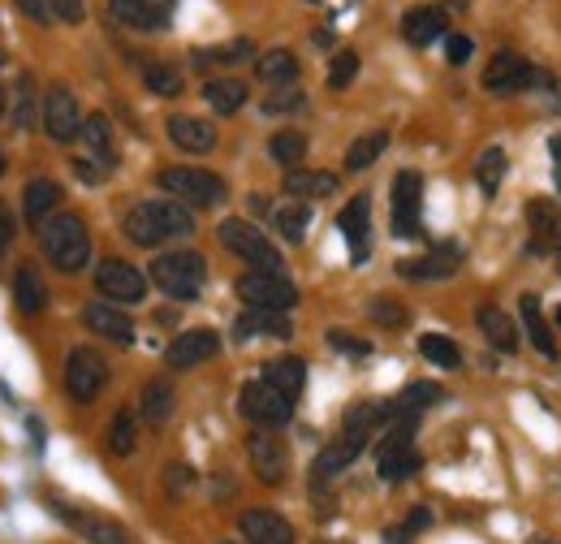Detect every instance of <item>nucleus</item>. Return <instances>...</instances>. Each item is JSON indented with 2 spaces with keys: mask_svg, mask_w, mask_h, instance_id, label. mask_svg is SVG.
<instances>
[{
  "mask_svg": "<svg viewBox=\"0 0 561 544\" xmlns=\"http://www.w3.org/2000/svg\"><path fill=\"white\" fill-rule=\"evenodd\" d=\"M122 229H126V238L135 247H160V242L191 238L195 234V216H191V207L178 204V200H139L126 212Z\"/></svg>",
  "mask_w": 561,
  "mask_h": 544,
  "instance_id": "1",
  "label": "nucleus"
},
{
  "mask_svg": "<svg viewBox=\"0 0 561 544\" xmlns=\"http://www.w3.org/2000/svg\"><path fill=\"white\" fill-rule=\"evenodd\" d=\"M39 247L61 272H82L91 264V234L78 212H57L39 225Z\"/></svg>",
  "mask_w": 561,
  "mask_h": 544,
  "instance_id": "2",
  "label": "nucleus"
},
{
  "mask_svg": "<svg viewBox=\"0 0 561 544\" xmlns=\"http://www.w3.org/2000/svg\"><path fill=\"white\" fill-rule=\"evenodd\" d=\"M151 281H156L169 298L195 303V298L204 294V285H208V260H204L199 251H191V247L164 251V256L151 260Z\"/></svg>",
  "mask_w": 561,
  "mask_h": 544,
  "instance_id": "3",
  "label": "nucleus"
},
{
  "mask_svg": "<svg viewBox=\"0 0 561 544\" xmlns=\"http://www.w3.org/2000/svg\"><path fill=\"white\" fill-rule=\"evenodd\" d=\"M160 191L169 200L186 207H220L229 200V186L225 178H216L211 169H191V165H173V169H160Z\"/></svg>",
  "mask_w": 561,
  "mask_h": 544,
  "instance_id": "4",
  "label": "nucleus"
},
{
  "mask_svg": "<svg viewBox=\"0 0 561 544\" xmlns=\"http://www.w3.org/2000/svg\"><path fill=\"white\" fill-rule=\"evenodd\" d=\"M233 290H238V298H242L247 307H255V311H280V316H289V311L298 307V285L285 276V269L242 272V276L233 281Z\"/></svg>",
  "mask_w": 561,
  "mask_h": 544,
  "instance_id": "5",
  "label": "nucleus"
},
{
  "mask_svg": "<svg viewBox=\"0 0 561 544\" xmlns=\"http://www.w3.org/2000/svg\"><path fill=\"white\" fill-rule=\"evenodd\" d=\"M415 423L420 415H398V423L385 432L376 450V472L385 484H402L420 472V450H415Z\"/></svg>",
  "mask_w": 561,
  "mask_h": 544,
  "instance_id": "6",
  "label": "nucleus"
},
{
  "mask_svg": "<svg viewBox=\"0 0 561 544\" xmlns=\"http://www.w3.org/2000/svg\"><path fill=\"white\" fill-rule=\"evenodd\" d=\"M108 376L113 372H108V359L100 350L73 345L70 354H66V394H70V403H78V407L95 403L108 389Z\"/></svg>",
  "mask_w": 561,
  "mask_h": 544,
  "instance_id": "7",
  "label": "nucleus"
},
{
  "mask_svg": "<svg viewBox=\"0 0 561 544\" xmlns=\"http://www.w3.org/2000/svg\"><path fill=\"white\" fill-rule=\"evenodd\" d=\"M216 238H220V247L229 251V256H238V260H247L251 269H285L280 264V251L251 225V220H238V216H229V220H220V229H216Z\"/></svg>",
  "mask_w": 561,
  "mask_h": 544,
  "instance_id": "8",
  "label": "nucleus"
},
{
  "mask_svg": "<svg viewBox=\"0 0 561 544\" xmlns=\"http://www.w3.org/2000/svg\"><path fill=\"white\" fill-rule=\"evenodd\" d=\"M238 410H242L247 423L268 428V432H277V428H285L294 419V403L285 394H277L268 381H247L242 394H238Z\"/></svg>",
  "mask_w": 561,
  "mask_h": 544,
  "instance_id": "9",
  "label": "nucleus"
},
{
  "mask_svg": "<svg viewBox=\"0 0 561 544\" xmlns=\"http://www.w3.org/2000/svg\"><path fill=\"white\" fill-rule=\"evenodd\" d=\"M39 117H44V131L53 143H61V147H70L73 138H82V109H78V100H73L70 87H48V95L39 100Z\"/></svg>",
  "mask_w": 561,
  "mask_h": 544,
  "instance_id": "10",
  "label": "nucleus"
},
{
  "mask_svg": "<svg viewBox=\"0 0 561 544\" xmlns=\"http://www.w3.org/2000/svg\"><path fill=\"white\" fill-rule=\"evenodd\" d=\"M247 458H251L255 479L268 484V488H280L289 479V450H285V441H280L277 432H268V428H255L247 437Z\"/></svg>",
  "mask_w": 561,
  "mask_h": 544,
  "instance_id": "11",
  "label": "nucleus"
},
{
  "mask_svg": "<svg viewBox=\"0 0 561 544\" xmlns=\"http://www.w3.org/2000/svg\"><path fill=\"white\" fill-rule=\"evenodd\" d=\"M393 212H389V220H393V234L398 238H420L423 225H420V212H423V178L415 169H402L398 178H393Z\"/></svg>",
  "mask_w": 561,
  "mask_h": 544,
  "instance_id": "12",
  "label": "nucleus"
},
{
  "mask_svg": "<svg viewBox=\"0 0 561 544\" xmlns=\"http://www.w3.org/2000/svg\"><path fill=\"white\" fill-rule=\"evenodd\" d=\"M95 290L108 303H142L147 294V272L135 269L130 260H100L95 269Z\"/></svg>",
  "mask_w": 561,
  "mask_h": 544,
  "instance_id": "13",
  "label": "nucleus"
},
{
  "mask_svg": "<svg viewBox=\"0 0 561 544\" xmlns=\"http://www.w3.org/2000/svg\"><path fill=\"white\" fill-rule=\"evenodd\" d=\"M536 78H540V73H536V66H531L527 57L501 48L489 66H484V91H492V95H518V91H527Z\"/></svg>",
  "mask_w": 561,
  "mask_h": 544,
  "instance_id": "14",
  "label": "nucleus"
},
{
  "mask_svg": "<svg viewBox=\"0 0 561 544\" xmlns=\"http://www.w3.org/2000/svg\"><path fill=\"white\" fill-rule=\"evenodd\" d=\"M238 536H242V544H298L294 523L277 510H268V506L242 510L238 514Z\"/></svg>",
  "mask_w": 561,
  "mask_h": 544,
  "instance_id": "15",
  "label": "nucleus"
},
{
  "mask_svg": "<svg viewBox=\"0 0 561 544\" xmlns=\"http://www.w3.org/2000/svg\"><path fill=\"white\" fill-rule=\"evenodd\" d=\"M57 519L78 532L87 544H135V536L122 528V523H113V519H104V514H95V510H78V506H61L57 501Z\"/></svg>",
  "mask_w": 561,
  "mask_h": 544,
  "instance_id": "16",
  "label": "nucleus"
},
{
  "mask_svg": "<svg viewBox=\"0 0 561 544\" xmlns=\"http://www.w3.org/2000/svg\"><path fill=\"white\" fill-rule=\"evenodd\" d=\"M216 354H220V333L216 329H186V333H178L164 345V363L173 372H191V367L208 363Z\"/></svg>",
  "mask_w": 561,
  "mask_h": 544,
  "instance_id": "17",
  "label": "nucleus"
},
{
  "mask_svg": "<svg viewBox=\"0 0 561 544\" xmlns=\"http://www.w3.org/2000/svg\"><path fill=\"white\" fill-rule=\"evenodd\" d=\"M367 441H371L367 432H346V428H342V437L316 454V463H311V479H316V484H324V479L342 476L346 467L358 463V454L367 450Z\"/></svg>",
  "mask_w": 561,
  "mask_h": 544,
  "instance_id": "18",
  "label": "nucleus"
},
{
  "mask_svg": "<svg viewBox=\"0 0 561 544\" xmlns=\"http://www.w3.org/2000/svg\"><path fill=\"white\" fill-rule=\"evenodd\" d=\"M82 325L95 338L113 341V345H135V320L122 307H113V303H87L82 307Z\"/></svg>",
  "mask_w": 561,
  "mask_h": 544,
  "instance_id": "19",
  "label": "nucleus"
},
{
  "mask_svg": "<svg viewBox=\"0 0 561 544\" xmlns=\"http://www.w3.org/2000/svg\"><path fill=\"white\" fill-rule=\"evenodd\" d=\"M164 135L186 156H208L211 147H216V126L204 122V117H191V113H173L164 122Z\"/></svg>",
  "mask_w": 561,
  "mask_h": 544,
  "instance_id": "20",
  "label": "nucleus"
},
{
  "mask_svg": "<svg viewBox=\"0 0 561 544\" xmlns=\"http://www.w3.org/2000/svg\"><path fill=\"white\" fill-rule=\"evenodd\" d=\"M458 264H462V247L458 242H445V247L427 251L420 260H402L398 276H407V281H449L458 272Z\"/></svg>",
  "mask_w": 561,
  "mask_h": 544,
  "instance_id": "21",
  "label": "nucleus"
},
{
  "mask_svg": "<svg viewBox=\"0 0 561 544\" xmlns=\"http://www.w3.org/2000/svg\"><path fill=\"white\" fill-rule=\"evenodd\" d=\"M476 325H480V333L489 341L492 350H501V354H514L523 341H518V325H514V316L505 311V307H496V303H484L480 311H476Z\"/></svg>",
  "mask_w": 561,
  "mask_h": 544,
  "instance_id": "22",
  "label": "nucleus"
},
{
  "mask_svg": "<svg viewBox=\"0 0 561 544\" xmlns=\"http://www.w3.org/2000/svg\"><path fill=\"white\" fill-rule=\"evenodd\" d=\"M173 410H178V389H173V381L156 376V381H147V385H142V394H139V419L142 423L164 428V423L173 419Z\"/></svg>",
  "mask_w": 561,
  "mask_h": 544,
  "instance_id": "23",
  "label": "nucleus"
},
{
  "mask_svg": "<svg viewBox=\"0 0 561 544\" xmlns=\"http://www.w3.org/2000/svg\"><path fill=\"white\" fill-rule=\"evenodd\" d=\"M280 186H285V195H294V200H329V195H337V173H324V169H285V178H280Z\"/></svg>",
  "mask_w": 561,
  "mask_h": 544,
  "instance_id": "24",
  "label": "nucleus"
},
{
  "mask_svg": "<svg viewBox=\"0 0 561 544\" xmlns=\"http://www.w3.org/2000/svg\"><path fill=\"white\" fill-rule=\"evenodd\" d=\"M61 200H66L61 182H53V178H35V182H26V191H22V212H26L31 225H44L48 216H57Z\"/></svg>",
  "mask_w": 561,
  "mask_h": 544,
  "instance_id": "25",
  "label": "nucleus"
},
{
  "mask_svg": "<svg viewBox=\"0 0 561 544\" xmlns=\"http://www.w3.org/2000/svg\"><path fill=\"white\" fill-rule=\"evenodd\" d=\"M260 381H268L277 394H285L289 403L307 389V363L298 359V354H277V359H268L264 363V376Z\"/></svg>",
  "mask_w": 561,
  "mask_h": 544,
  "instance_id": "26",
  "label": "nucleus"
},
{
  "mask_svg": "<svg viewBox=\"0 0 561 544\" xmlns=\"http://www.w3.org/2000/svg\"><path fill=\"white\" fill-rule=\"evenodd\" d=\"M289 333H294V325H289V316H280V311H255V307H247V311L233 320V341L289 338Z\"/></svg>",
  "mask_w": 561,
  "mask_h": 544,
  "instance_id": "27",
  "label": "nucleus"
},
{
  "mask_svg": "<svg viewBox=\"0 0 561 544\" xmlns=\"http://www.w3.org/2000/svg\"><path fill=\"white\" fill-rule=\"evenodd\" d=\"M204 100H208L211 113L233 117V113H242V104L251 100V87H247L242 78H233V73H225V78H208V82H204Z\"/></svg>",
  "mask_w": 561,
  "mask_h": 544,
  "instance_id": "28",
  "label": "nucleus"
},
{
  "mask_svg": "<svg viewBox=\"0 0 561 544\" xmlns=\"http://www.w3.org/2000/svg\"><path fill=\"white\" fill-rule=\"evenodd\" d=\"M518 316H523V329H527V341L536 345V354L558 359V338H553V325L545 320V311H540V298H536V294H523V298H518Z\"/></svg>",
  "mask_w": 561,
  "mask_h": 544,
  "instance_id": "29",
  "label": "nucleus"
},
{
  "mask_svg": "<svg viewBox=\"0 0 561 544\" xmlns=\"http://www.w3.org/2000/svg\"><path fill=\"white\" fill-rule=\"evenodd\" d=\"M255 61V44L251 39H225V44H211V48H195L191 53V66L195 69H225V66H247Z\"/></svg>",
  "mask_w": 561,
  "mask_h": 544,
  "instance_id": "30",
  "label": "nucleus"
},
{
  "mask_svg": "<svg viewBox=\"0 0 561 544\" xmlns=\"http://www.w3.org/2000/svg\"><path fill=\"white\" fill-rule=\"evenodd\" d=\"M337 229L351 238L354 260H367V238H371V200H367V195L351 200V204L342 207V216H337Z\"/></svg>",
  "mask_w": 561,
  "mask_h": 544,
  "instance_id": "31",
  "label": "nucleus"
},
{
  "mask_svg": "<svg viewBox=\"0 0 561 544\" xmlns=\"http://www.w3.org/2000/svg\"><path fill=\"white\" fill-rule=\"evenodd\" d=\"M402 39L415 44V48H427L436 39H445V13L432 9V4H420V9H407L402 18Z\"/></svg>",
  "mask_w": 561,
  "mask_h": 544,
  "instance_id": "32",
  "label": "nucleus"
},
{
  "mask_svg": "<svg viewBox=\"0 0 561 544\" xmlns=\"http://www.w3.org/2000/svg\"><path fill=\"white\" fill-rule=\"evenodd\" d=\"M82 143H87V151H91V160L108 173V169H117V138H113V126H108V117L104 113H95V117H87L82 122Z\"/></svg>",
  "mask_w": 561,
  "mask_h": 544,
  "instance_id": "33",
  "label": "nucleus"
},
{
  "mask_svg": "<svg viewBox=\"0 0 561 544\" xmlns=\"http://www.w3.org/2000/svg\"><path fill=\"white\" fill-rule=\"evenodd\" d=\"M104 450H108L113 458H130V454L139 450V415L130 407H122L108 419V428H104Z\"/></svg>",
  "mask_w": 561,
  "mask_h": 544,
  "instance_id": "34",
  "label": "nucleus"
},
{
  "mask_svg": "<svg viewBox=\"0 0 561 544\" xmlns=\"http://www.w3.org/2000/svg\"><path fill=\"white\" fill-rule=\"evenodd\" d=\"M13 307L22 316H39L48 307V285L39 281V272L31 269V264H22L18 276H13Z\"/></svg>",
  "mask_w": 561,
  "mask_h": 544,
  "instance_id": "35",
  "label": "nucleus"
},
{
  "mask_svg": "<svg viewBox=\"0 0 561 544\" xmlns=\"http://www.w3.org/2000/svg\"><path fill=\"white\" fill-rule=\"evenodd\" d=\"M298 57L289 53V48H273V53H264V57H255V78L260 82H268V87H289V82H298Z\"/></svg>",
  "mask_w": 561,
  "mask_h": 544,
  "instance_id": "36",
  "label": "nucleus"
},
{
  "mask_svg": "<svg viewBox=\"0 0 561 544\" xmlns=\"http://www.w3.org/2000/svg\"><path fill=\"white\" fill-rule=\"evenodd\" d=\"M108 13L130 31H160L169 18H160L147 0H108Z\"/></svg>",
  "mask_w": 561,
  "mask_h": 544,
  "instance_id": "37",
  "label": "nucleus"
},
{
  "mask_svg": "<svg viewBox=\"0 0 561 544\" xmlns=\"http://www.w3.org/2000/svg\"><path fill=\"white\" fill-rule=\"evenodd\" d=\"M385 147H389V135H385V131L358 135L351 147H346V169H351V173H363V169H371V165L385 156Z\"/></svg>",
  "mask_w": 561,
  "mask_h": 544,
  "instance_id": "38",
  "label": "nucleus"
},
{
  "mask_svg": "<svg viewBox=\"0 0 561 544\" xmlns=\"http://www.w3.org/2000/svg\"><path fill=\"white\" fill-rule=\"evenodd\" d=\"M527 225L540 242H561V207L553 200H531L527 204Z\"/></svg>",
  "mask_w": 561,
  "mask_h": 544,
  "instance_id": "39",
  "label": "nucleus"
},
{
  "mask_svg": "<svg viewBox=\"0 0 561 544\" xmlns=\"http://www.w3.org/2000/svg\"><path fill=\"white\" fill-rule=\"evenodd\" d=\"M440 398H445V389H440V385L415 381V385H407V389L398 394V403H389V407H393V419H398V415H420V410L436 407Z\"/></svg>",
  "mask_w": 561,
  "mask_h": 544,
  "instance_id": "40",
  "label": "nucleus"
},
{
  "mask_svg": "<svg viewBox=\"0 0 561 544\" xmlns=\"http://www.w3.org/2000/svg\"><path fill=\"white\" fill-rule=\"evenodd\" d=\"M420 354L432 363V367H445V372H454V367H462V350H458V341L445 338V333H423L420 338Z\"/></svg>",
  "mask_w": 561,
  "mask_h": 544,
  "instance_id": "41",
  "label": "nucleus"
},
{
  "mask_svg": "<svg viewBox=\"0 0 561 544\" xmlns=\"http://www.w3.org/2000/svg\"><path fill=\"white\" fill-rule=\"evenodd\" d=\"M505 165H510L505 147H484V151H480V160H476V182H480V191H484V195H496V191H501Z\"/></svg>",
  "mask_w": 561,
  "mask_h": 544,
  "instance_id": "42",
  "label": "nucleus"
},
{
  "mask_svg": "<svg viewBox=\"0 0 561 544\" xmlns=\"http://www.w3.org/2000/svg\"><path fill=\"white\" fill-rule=\"evenodd\" d=\"M268 156L285 169H298L302 156H307V135L302 131H280V135L268 138Z\"/></svg>",
  "mask_w": 561,
  "mask_h": 544,
  "instance_id": "43",
  "label": "nucleus"
},
{
  "mask_svg": "<svg viewBox=\"0 0 561 544\" xmlns=\"http://www.w3.org/2000/svg\"><path fill=\"white\" fill-rule=\"evenodd\" d=\"M142 82H147L151 95H164V100L182 95V73H178V66H169V61H151V66H142Z\"/></svg>",
  "mask_w": 561,
  "mask_h": 544,
  "instance_id": "44",
  "label": "nucleus"
},
{
  "mask_svg": "<svg viewBox=\"0 0 561 544\" xmlns=\"http://www.w3.org/2000/svg\"><path fill=\"white\" fill-rule=\"evenodd\" d=\"M273 220H277L285 242H302V238H307V225H311V207L302 204V200H298V204H285V207H277Z\"/></svg>",
  "mask_w": 561,
  "mask_h": 544,
  "instance_id": "45",
  "label": "nucleus"
},
{
  "mask_svg": "<svg viewBox=\"0 0 561 544\" xmlns=\"http://www.w3.org/2000/svg\"><path fill=\"white\" fill-rule=\"evenodd\" d=\"M427 528H432V510H427V506H415L398 528L385 532V544H411L420 532H427Z\"/></svg>",
  "mask_w": 561,
  "mask_h": 544,
  "instance_id": "46",
  "label": "nucleus"
},
{
  "mask_svg": "<svg viewBox=\"0 0 561 544\" xmlns=\"http://www.w3.org/2000/svg\"><path fill=\"white\" fill-rule=\"evenodd\" d=\"M13 126H18V131H31V126H35V78H31V73H22V78H18Z\"/></svg>",
  "mask_w": 561,
  "mask_h": 544,
  "instance_id": "47",
  "label": "nucleus"
},
{
  "mask_svg": "<svg viewBox=\"0 0 561 544\" xmlns=\"http://www.w3.org/2000/svg\"><path fill=\"white\" fill-rule=\"evenodd\" d=\"M367 316H371L380 329H402V325L411 320V311H407L398 298H371V303H367Z\"/></svg>",
  "mask_w": 561,
  "mask_h": 544,
  "instance_id": "48",
  "label": "nucleus"
},
{
  "mask_svg": "<svg viewBox=\"0 0 561 544\" xmlns=\"http://www.w3.org/2000/svg\"><path fill=\"white\" fill-rule=\"evenodd\" d=\"M160 479H164V492H169L173 501H182V497L195 488V467H186V463H169V467L160 472Z\"/></svg>",
  "mask_w": 561,
  "mask_h": 544,
  "instance_id": "49",
  "label": "nucleus"
},
{
  "mask_svg": "<svg viewBox=\"0 0 561 544\" xmlns=\"http://www.w3.org/2000/svg\"><path fill=\"white\" fill-rule=\"evenodd\" d=\"M354 78H358V53H351V48H346V53H337V57H333L329 87H333V91H346Z\"/></svg>",
  "mask_w": 561,
  "mask_h": 544,
  "instance_id": "50",
  "label": "nucleus"
},
{
  "mask_svg": "<svg viewBox=\"0 0 561 544\" xmlns=\"http://www.w3.org/2000/svg\"><path fill=\"white\" fill-rule=\"evenodd\" d=\"M302 104H307V95H302V91H277V95H268V100H264V113H273V117H277V113H298Z\"/></svg>",
  "mask_w": 561,
  "mask_h": 544,
  "instance_id": "51",
  "label": "nucleus"
},
{
  "mask_svg": "<svg viewBox=\"0 0 561 544\" xmlns=\"http://www.w3.org/2000/svg\"><path fill=\"white\" fill-rule=\"evenodd\" d=\"M445 57H449V66H467L476 57V44L467 35H445Z\"/></svg>",
  "mask_w": 561,
  "mask_h": 544,
  "instance_id": "52",
  "label": "nucleus"
},
{
  "mask_svg": "<svg viewBox=\"0 0 561 544\" xmlns=\"http://www.w3.org/2000/svg\"><path fill=\"white\" fill-rule=\"evenodd\" d=\"M329 345H333V350H342V354H354V359L371 354V345H367V341L354 338V333H342V329H333V333H329Z\"/></svg>",
  "mask_w": 561,
  "mask_h": 544,
  "instance_id": "53",
  "label": "nucleus"
},
{
  "mask_svg": "<svg viewBox=\"0 0 561 544\" xmlns=\"http://www.w3.org/2000/svg\"><path fill=\"white\" fill-rule=\"evenodd\" d=\"M48 9H53V18H61V22H70V26H78V22L87 18V4H82V0H48Z\"/></svg>",
  "mask_w": 561,
  "mask_h": 544,
  "instance_id": "54",
  "label": "nucleus"
},
{
  "mask_svg": "<svg viewBox=\"0 0 561 544\" xmlns=\"http://www.w3.org/2000/svg\"><path fill=\"white\" fill-rule=\"evenodd\" d=\"M31 22H48L53 18V9H48V0H13Z\"/></svg>",
  "mask_w": 561,
  "mask_h": 544,
  "instance_id": "55",
  "label": "nucleus"
},
{
  "mask_svg": "<svg viewBox=\"0 0 561 544\" xmlns=\"http://www.w3.org/2000/svg\"><path fill=\"white\" fill-rule=\"evenodd\" d=\"M9 242H13V216H9V207L0 200V256L9 251Z\"/></svg>",
  "mask_w": 561,
  "mask_h": 544,
  "instance_id": "56",
  "label": "nucleus"
},
{
  "mask_svg": "<svg viewBox=\"0 0 561 544\" xmlns=\"http://www.w3.org/2000/svg\"><path fill=\"white\" fill-rule=\"evenodd\" d=\"M147 4H151L160 18H173V4H178V0H147Z\"/></svg>",
  "mask_w": 561,
  "mask_h": 544,
  "instance_id": "57",
  "label": "nucleus"
},
{
  "mask_svg": "<svg viewBox=\"0 0 561 544\" xmlns=\"http://www.w3.org/2000/svg\"><path fill=\"white\" fill-rule=\"evenodd\" d=\"M247 204H251V212H260V216H264V212H268V200H264V195H251V200H247Z\"/></svg>",
  "mask_w": 561,
  "mask_h": 544,
  "instance_id": "58",
  "label": "nucleus"
},
{
  "mask_svg": "<svg viewBox=\"0 0 561 544\" xmlns=\"http://www.w3.org/2000/svg\"><path fill=\"white\" fill-rule=\"evenodd\" d=\"M527 544H561V541H545V536H536V541H527Z\"/></svg>",
  "mask_w": 561,
  "mask_h": 544,
  "instance_id": "59",
  "label": "nucleus"
},
{
  "mask_svg": "<svg viewBox=\"0 0 561 544\" xmlns=\"http://www.w3.org/2000/svg\"><path fill=\"white\" fill-rule=\"evenodd\" d=\"M0 117H4V87H0Z\"/></svg>",
  "mask_w": 561,
  "mask_h": 544,
  "instance_id": "60",
  "label": "nucleus"
},
{
  "mask_svg": "<svg viewBox=\"0 0 561 544\" xmlns=\"http://www.w3.org/2000/svg\"><path fill=\"white\" fill-rule=\"evenodd\" d=\"M4 169H9V165H4V151H0V173H4Z\"/></svg>",
  "mask_w": 561,
  "mask_h": 544,
  "instance_id": "61",
  "label": "nucleus"
},
{
  "mask_svg": "<svg viewBox=\"0 0 561 544\" xmlns=\"http://www.w3.org/2000/svg\"><path fill=\"white\" fill-rule=\"evenodd\" d=\"M558 264H561V242H558Z\"/></svg>",
  "mask_w": 561,
  "mask_h": 544,
  "instance_id": "62",
  "label": "nucleus"
},
{
  "mask_svg": "<svg viewBox=\"0 0 561 544\" xmlns=\"http://www.w3.org/2000/svg\"><path fill=\"white\" fill-rule=\"evenodd\" d=\"M558 325H561V307H558Z\"/></svg>",
  "mask_w": 561,
  "mask_h": 544,
  "instance_id": "63",
  "label": "nucleus"
},
{
  "mask_svg": "<svg viewBox=\"0 0 561 544\" xmlns=\"http://www.w3.org/2000/svg\"><path fill=\"white\" fill-rule=\"evenodd\" d=\"M220 544H233V541H220Z\"/></svg>",
  "mask_w": 561,
  "mask_h": 544,
  "instance_id": "64",
  "label": "nucleus"
}]
</instances>
